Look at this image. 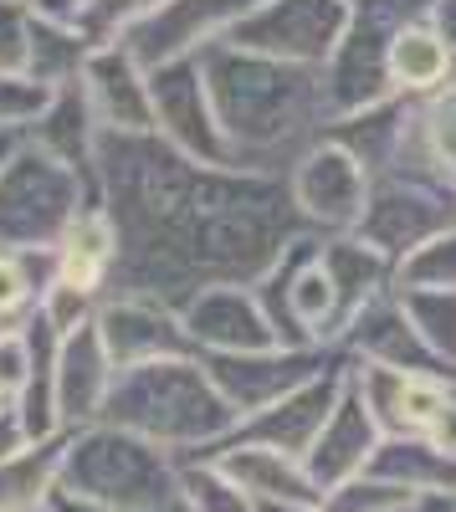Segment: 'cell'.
Wrapping results in <instances>:
<instances>
[{
	"label": "cell",
	"mask_w": 456,
	"mask_h": 512,
	"mask_svg": "<svg viewBox=\"0 0 456 512\" xmlns=\"http://www.w3.org/2000/svg\"><path fill=\"white\" fill-rule=\"evenodd\" d=\"M93 180L123 241L113 292L170 308L221 282L257 287L303 221L282 175L205 164L159 134H103Z\"/></svg>",
	"instance_id": "1"
},
{
	"label": "cell",
	"mask_w": 456,
	"mask_h": 512,
	"mask_svg": "<svg viewBox=\"0 0 456 512\" xmlns=\"http://www.w3.org/2000/svg\"><path fill=\"white\" fill-rule=\"evenodd\" d=\"M205 88H211V108L221 123V139L236 169H262L277 175L287 169L282 159H303V139L323 134V67H298L277 62L262 52L216 47L200 52Z\"/></svg>",
	"instance_id": "2"
},
{
	"label": "cell",
	"mask_w": 456,
	"mask_h": 512,
	"mask_svg": "<svg viewBox=\"0 0 456 512\" xmlns=\"http://www.w3.org/2000/svg\"><path fill=\"white\" fill-rule=\"evenodd\" d=\"M103 420L164 446L180 461L211 456L216 446H226L236 436V425H241V415L216 390V379H211V369H205L200 354L118 369L113 390H108V405H103Z\"/></svg>",
	"instance_id": "3"
},
{
	"label": "cell",
	"mask_w": 456,
	"mask_h": 512,
	"mask_svg": "<svg viewBox=\"0 0 456 512\" xmlns=\"http://www.w3.org/2000/svg\"><path fill=\"white\" fill-rule=\"evenodd\" d=\"M62 492L108 512H170L180 507V456L113 420H93L67 431Z\"/></svg>",
	"instance_id": "4"
},
{
	"label": "cell",
	"mask_w": 456,
	"mask_h": 512,
	"mask_svg": "<svg viewBox=\"0 0 456 512\" xmlns=\"http://www.w3.org/2000/svg\"><path fill=\"white\" fill-rule=\"evenodd\" d=\"M98 200V180L21 144L0 169V251H52L82 205Z\"/></svg>",
	"instance_id": "5"
},
{
	"label": "cell",
	"mask_w": 456,
	"mask_h": 512,
	"mask_svg": "<svg viewBox=\"0 0 456 512\" xmlns=\"http://www.w3.org/2000/svg\"><path fill=\"white\" fill-rule=\"evenodd\" d=\"M344 26H349L344 0H262L226 41L246 52L277 57V62L323 67V62H334Z\"/></svg>",
	"instance_id": "6"
},
{
	"label": "cell",
	"mask_w": 456,
	"mask_h": 512,
	"mask_svg": "<svg viewBox=\"0 0 456 512\" xmlns=\"http://www.w3.org/2000/svg\"><path fill=\"white\" fill-rule=\"evenodd\" d=\"M262 0H159V6L118 41L144 67H164L180 57H200L205 47L226 41Z\"/></svg>",
	"instance_id": "7"
},
{
	"label": "cell",
	"mask_w": 456,
	"mask_h": 512,
	"mask_svg": "<svg viewBox=\"0 0 456 512\" xmlns=\"http://www.w3.org/2000/svg\"><path fill=\"white\" fill-rule=\"evenodd\" d=\"M149 98H154V134L159 139H170L190 159L231 164L226 139H221V123H216V108H211V88H205L200 57H180V62L149 67Z\"/></svg>",
	"instance_id": "8"
},
{
	"label": "cell",
	"mask_w": 456,
	"mask_h": 512,
	"mask_svg": "<svg viewBox=\"0 0 456 512\" xmlns=\"http://www.w3.org/2000/svg\"><path fill=\"white\" fill-rule=\"evenodd\" d=\"M205 369H211L216 390L231 400V410L246 420L267 405H277L282 395H293L298 384L318 379L323 369H334L339 359L328 349H287V344H272V349H252V354H200Z\"/></svg>",
	"instance_id": "9"
},
{
	"label": "cell",
	"mask_w": 456,
	"mask_h": 512,
	"mask_svg": "<svg viewBox=\"0 0 456 512\" xmlns=\"http://www.w3.org/2000/svg\"><path fill=\"white\" fill-rule=\"evenodd\" d=\"M98 333H103V344H108L113 369H139V364H154V359L195 354L190 333L180 323V308L159 303V297H139V292L103 297Z\"/></svg>",
	"instance_id": "10"
},
{
	"label": "cell",
	"mask_w": 456,
	"mask_h": 512,
	"mask_svg": "<svg viewBox=\"0 0 456 512\" xmlns=\"http://www.w3.org/2000/svg\"><path fill=\"white\" fill-rule=\"evenodd\" d=\"M180 323L190 333L195 354H252V349L277 344V328L262 308V297L246 282H221V287L195 292L180 308Z\"/></svg>",
	"instance_id": "11"
},
{
	"label": "cell",
	"mask_w": 456,
	"mask_h": 512,
	"mask_svg": "<svg viewBox=\"0 0 456 512\" xmlns=\"http://www.w3.org/2000/svg\"><path fill=\"white\" fill-rule=\"evenodd\" d=\"M293 200L303 210V221H323V226H359L369 210V169L344 149V144H313L293 175Z\"/></svg>",
	"instance_id": "12"
},
{
	"label": "cell",
	"mask_w": 456,
	"mask_h": 512,
	"mask_svg": "<svg viewBox=\"0 0 456 512\" xmlns=\"http://www.w3.org/2000/svg\"><path fill=\"white\" fill-rule=\"evenodd\" d=\"M344 384H349V359H339L334 369H323L318 379L298 384L293 395H282L277 405L257 410V415H246L236 425V436L231 441H262V446H277V451H293V456H308L318 431H323V420L334 415L339 395H344Z\"/></svg>",
	"instance_id": "13"
},
{
	"label": "cell",
	"mask_w": 456,
	"mask_h": 512,
	"mask_svg": "<svg viewBox=\"0 0 456 512\" xmlns=\"http://www.w3.org/2000/svg\"><path fill=\"white\" fill-rule=\"evenodd\" d=\"M77 88L88 93V108L103 134H154L149 67L129 47H98L82 67Z\"/></svg>",
	"instance_id": "14"
},
{
	"label": "cell",
	"mask_w": 456,
	"mask_h": 512,
	"mask_svg": "<svg viewBox=\"0 0 456 512\" xmlns=\"http://www.w3.org/2000/svg\"><path fill=\"white\" fill-rule=\"evenodd\" d=\"M118 251H123V241H118V226L103 210V200L82 205L72 216V226L52 246V282L72 287V292H88L103 303L118 287Z\"/></svg>",
	"instance_id": "15"
},
{
	"label": "cell",
	"mask_w": 456,
	"mask_h": 512,
	"mask_svg": "<svg viewBox=\"0 0 456 512\" xmlns=\"http://www.w3.org/2000/svg\"><path fill=\"white\" fill-rule=\"evenodd\" d=\"M113 374L118 369L108 359L98 318L62 333V344H57V420H62V431H82V425L103 420Z\"/></svg>",
	"instance_id": "16"
},
{
	"label": "cell",
	"mask_w": 456,
	"mask_h": 512,
	"mask_svg": "<svg viewBox=\"0 0 456 512\" xmlns=\"http://www.w3.org/2000/svg\"><path fill=\"white\" fill-rule=\"evenodd\" d=\"M380 441H385L380 420H375V410L364 405V395L354 390V379H349L339 405H334V415L323 420V431H318V441H313V451L303 461H308L313 482L328 492V487H339V482L369 472V461H375Z\"/></svg>",
	"instance_id": "17"
},
{
	"label": "cell",
	"mask_w": 456,
	"mask_h": 512,
	"mask_svg": "<svg viewBox=\"0 0 456 512\" xmlns=\"http://www.w3.org/2000/svg\"><path fill=\"white\" fill-rule=\"evenodd\" d=\"M221 461V472L241 482V492H252L257 502H323V487L313 482L308 461L293 451H277L262 441H226L211 451Z\"/></svg>",
	"instance_id": "18"
},
{
	"label": "cell",
	"mask_w": 456,
	"mask_h": 512,
	"mask_svg": "<svg viewBox=\"0 0 456 512\" xmlns=\"http://www.w3.org/2000/svg\"><path fill=\"white\" fill-rule=\"evenodd\" d=\"M98 139H103V128L88 108V93L77 88H57L47 113H41L31 128H26V144H36L41 154H52L72 169H82V175H93V154H98Z\"/></svg>",
	"instance_id": "19"
},
{
	"label": "cell",
	"mask_w": 456,
	"mask_h": 512,
	"mask_svg": "<svg viewBox=\"0 0 456 512\" xmlns=\"http://www.w3.org/2000/svg\"><path fill=\"white\" fill-rule=\"evenodd\" d=\"M62 456H67V431L36 436L21 451L0 456V512H41L62 492Z\"/></svg>",
	"instance_id": "20"
},
{
	"label": "cell",
	"mask_w": 456,
	"mask_h": 512,
	"mask_svg": "<svg viewBox=\"0 0 456 512\" xmlns=\"http://www.w3.org/2000/svg\"><path fill=\"white\" fill-rule=\"evenodd\" d=\"M369 472L385 477L400 492H456V456H446L436 441L426 436H385Z\"/></svg>",
	"instance_id": "21"
},
{
	"label": "cell",
	"mask_w": 456,
	"mask_h": 512,
	"mask_svg": "<svg viewBox=\"0 0 456 512\" xmlns=\"http://www.w3.org/2000/svg\"><path fill=\"white\" fill-rule=\"evenodd\" d=\"M385 72L395 88L405 93H426V88H446L451 77V36L436 31V26H421L410 21L385 52Z\"/></svg>",
	"instance_id": "22"
},
{
	"label": "cell",
	"mask_w": 456,
	"mask_h": 512,
	"mask_svg": "<svg viewBox=\"0 0 456 512\" xmlns=\"http://www.w3.org/2000/svg\"><path fill=\"white\" fill-rule=\"evenodd\" d=\"M93 47L72 21H57V16H41L31 11V57H26V72L47 88H72L88 67Z\"/></svg>",
	"instance_id": "23"
},
{
	"label": "cell",
	"mask_w": 456,
	"mask_h": 512,
	"mask_svg": "<svg viewBox=\"0 0 456 512\" xmlns=\"http://www.w3.org/2000/svg\"><path fill=\"white\" fill-rule=\"evenodd\" d=\"M52 287V251H0V333L26 328Z\"/></svg>",
	"instance_id": "24"
},
{
	"label": "cell",
	"mask_w": 456,
	"mask_h": 512,
	"mask_svg": "<svg viewBox=\"0 0 456 512\" xmlns=\"http://www.w3.org/2000/svg\"><path fill=\"white\" fill-rule=\"evenodd\" d=\"M400 303L426 338V349L441 359L446 374H456V287H395Z\"/></svg>",
	"instance_id": "25"
},
{
	"label": "cell",
	"mask_w": 456,
	"mask_h": 512,
	"mask_svg": "<svg viewBox=\"0 0 456 512\" xmlns=\"http://www.w3.org/2000/svg\"><path fill=\"white\" fill-rule=\"evenodd\" d=\"M180 512H257V497L221 472L216 456L180 461Z\"/></svg>",
	"instance_id": "26"
},
{
	"label": "cell",
	"mask_w": 456,
	"mask_h": 512,
	"mask_svg": "<svg viewBox=\"0 0 456 512\" xmlns=\"http://www.w3.org/2000/svg\"><path fill=\"white\" fill-rule=\"evenodd\" d=\"M154 6L159 0H82L72 26L88 36V47L98 52V47H118V41L129 36Z\"/></svg>",
	"instance_id": "27"
},
{
	"label": "cell",
	"mask_w": 456,
	"mask_h": 512,
	"mask_svg": "<svg viewBox=\"0 0 456 512\" xmlns=\"http://www.w3.org/2000/svg\"><path fill=\"white\" fill-rule=\"evenodd\" d=\"M57 88L36 82L31 72H0V134H26V128L47 113Z\"/></svg>",
	"instance_id": "28"
},
{
	"label": "cell",
	"mask_w": 456,
	"mask_h": 512,
	"mask_svg": "<svg viewBox=\"0 0 456 512\" xmlns=\"http://www.w3.org/2000/svg\"><path fill=\"white\" fill-rule=\"evenodd\" d=\"M405 502H410V492L390 487L375 472H359L323 492V512H405Z\"/></svg>",
	"instance_id": "29"
},
{
	"label": "cell",
	"mask_w": 456,
	"mask_h": 512,
	"mask_svg": "<svg viewBox=\"0 0 456 512\" xmlns=\"http://www.w3.org/2000/svg\"><path fill=\"white\" fill-rule=\"evenodd\" d=\"M400 287H456V231L426 236L400 262Z\"/></svg>",
	"instance_id": "30"
},
{
	"label": "cell",
	"mask_w": 456,
	"mask_h": 512,
	"mask_svg": "<svg viewBox=\"0 0 456 512\" xmlns=\"http://www.w3.org/2000/svg\"><path fill=\"white\" fill-rule=\"evenodd\" d=\"M36 374V328H11L0 333V400L16 405L26 395V384Z\"/></svg>",
	"instance_id": "31"
},
{
	"label": "cell",
	"mask_w": 456,
	"mask_h": 512,
	"mask_svg": "<svg viewBox=\"0 0 456 512\" xmlns=\"http://www.w3.org/2000/svg\"><path fill=\"white\" fill-rule=\"evenodd\" d=\"M31 57V6L0 0V72H26Z\"/></svg>",
	"instance_id": "32"
},
{
	"label": "cell",
	"mask_w": 456,
	"mask_h": 512,
	"mask_svg": "<svg viewBox=\"0 0 456 512\" xmlns=\"http://www.w3.org/2000/svg\"><path fill=\"white\" fill-rule=\"evenodd\" d=\"M426 139H431V154L436 164H446L451 175H456V93L426 118Z\"/></svg>",
	"instance_id": "33"
},
{
	"label": "cell",
	"mask_w": 456,
	"mask_h": 512,
	"mask_svg": "<svg viewBox=\"0 0 456 512\" xmlns=\"http://www.w3.org/2000/svg\"><path fill=\"white\" fill-rule=\"evenodd\" d=\"M31 436H26V425H21V415H16V405H0V456H11V451H21Z\"/></svg>",
	"instance_id": "34"
},
{
	"label": "cell",
	"mask_w": 456,
	"mask_h": 512,
	"mask_svg": "<svg viewBox=\"0 0 456 512\" xmlns=\"http://www.w3.org/2000/svg\"><path fill=\"white\" fill-rule=\"evenodd\" d=\"M405 512H456V492H416Z\"/></svg>",
	"instance_id": "35"
},
{
	"label": "cell",
	"mask_w": 456,
	"mask_h": 512,
	"mask_svg": "<svg viewBox=\"0 0 456 512\" xmlns=\"http://www.w3.org/2000/svg\"><path fill=\"white\" fill-rule=\"evenodd\" d=\"M77 6H82V0H36L31 11H41V16H57V21H72V16H77Z\"/></svg>",
	"instance_id": "36"
},
{
	"label": "cell",
	"mask_w": 456,
	"mask_h": 512,
	"mask_svg": "<svg viewBox=\"0 0 456 512\" xmlns=\"http://www.w3.org/2000/svg\"><path fill=\"white\" fill-rule=\"evenodd\" d=\"M52 512H108V507L82 502V497H72V492H57V497H52Z\"/></svg>",
	"instance_id": "37"
},
{
	"label": "cell",
	"mask_w": 456,
	"mask_h": 512,
	"mask_svg": "<svg viewBox=\"0 0 456 512\" xmlns=\"http://www.w3.org/2000/svg\"><path fill=\"white\" fill-rule=\"evenodd\" d=\"M257 512H323V502H257Z\"/></svg>",
	"instance_id": "38"
},
{
	"label": "cell",
	"mask_w": 456,
	"mask_h": 512,
	"mask_svg": "<svg viewBox=\"0 0 456 512\" xmlns=\"http://www.w3.org/2000/svg\"><path fill=\"white\" fill-rule=\"evenodd\" d=\"M26 144V134H0V169H6L11 159H16V149Z\"/></svg>",
	"instance_id": "39"
},
{
	"label": "cell",
	"mask_w": 456,
	"mask_h": 512,
	"mask_svg": "<svg viewBox=\"0 0 456 512\" xmlns=\"http://www.w3.org/2000/svg\"><path fill=\"white\" fill-rule=\"evenodd\" d=\"M436 16H441V26H451V31H456V0H441Z\"/></svg>",
	"instance_id": "40"
},
{
	"label": "cell",
	"mask_w": 456,
	"mask_h": 512,
	"mask_svg": "<svg viewBox=\"0 0 456 512\" xmlns=\"http://www.w3.org/2000/svg\"><path fill=\"white\" fill-rule=\"evenodd\" d=\"M6 6H36V0H6Z\"/></svg>",
	"instance_id": "41"
},
{
	"label": "cell",
	"mask_w": 456,
	"mask_h": 512,
	"mask_svg": "<svg viewBox=\"0 0 456 512\" xmlns=\"http://www.w3.org/2000/svg\"><path fill=\"white\" fill-rule=\"evenodd\" d=\"M41 512H52V502H47V507H41Z\"/></svg>",
	"instance_id": "42"
},
{
	"label": "cell",
	"mask_w": 456,
	"mask_h": 512,
	"mask_svg": "<svg viewBox=\"0 0 456 512\" xmlns=\"http://www.w3.org/2000/svg\"><path fill=\"white\" fill-rule=\"evenodd\" d=\"M170 512H180V507H170Z\"/></svg>",
	"instance_id": "43"
},
{
	"label": "cell",
	"mask_w": 456,
	"mask_h": 512,
	"mask_svg": "<svg viewBox=\"0 0 456 512\" xmlns=\"http://www.w3.org/2000/svg\"><path fill=\"white\" fill-rule=\"evenodd\" d=\"M0 405H6V400H0Z\"/></svg>",
	"instance_id": "44"
}]
</instances>
